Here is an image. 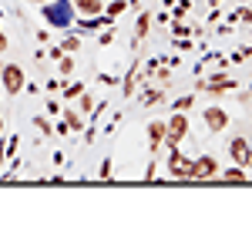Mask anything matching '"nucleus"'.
I'll return each instance as SVG.
<instances>
[{"mask_svg": "<svg viewBox=\"0 0 252 235\" xmlns=\"http://www.w3.org/2000/svg\"><path fill=\"white\" fill-rule=\"evenodd\" d=\"M0 135H3V118H0Z\"/></svg>", "mask_w": 252, "mask_h": 235, "instance_id": "f3484780", "label": "nucleus"}, {"mask_svg": "<svg viewBox=\"0 0 252 235\" xmlns=\"http://www.w3.org/2000/svg\"><path fill=\"white\" fill-rule=\"evenodd\" d=\"M74 3H78L81 14H88V17H94L97 10H101V0H74Z\"/></svg>", "mask_w": 252, "mask_h": 235, "instance_id": "6e6552de", "label": "nucleus"}, {"mask_svg": "<svg viewBox=\"0 0 252 235\" xmlns=\"http://www.w3.org/2000/svg\"><path fill=\"white\" fill-rule=\"evenodd\" d=\"M189 135V121H185V115H175L172 121H168V128H165V138H168V145H178L182 138Z\"/></svg>", "mask_w": 252, "mask_h": 235, "instance_id": "7ed1b4c3", "label": "nucleus"}, {"mask_svg": "<svg viewBox=\"0 0 252 235\" xmlns=\"http://www.w3.org/2000/svg\"><path fill=\"white\" fill-rule=\"evenodd\" d=\"M246 165H249V168H252V148H249V158H246Z\"/></svg>", "mask_w": 252, "mask_h": 235, "instance_id": "2eb2a0df", "label": "nucleus"}, {"mask_svg": "<svg viewBox=\"0 0 252 235\" xmlns=\"http://www.w3.org/2000/svg\"><path fill=\"white\" fill-rule=\"evenodd\" d=\"M229 155H232L239 165H246V158H249V145H246V138H235L232 145H229Z\"/></svg>", "mask_w": 252, "mask_h": 235, "instance_id": "423d86ee", "label": "nucleus"}, {"mask_svg": "<svg viewBox=\"0 0 252 235\" xmlns=\"http://www.w3.org/2000/svg\"><path fill=\"white\" fill-rule=\"evenodd\" d=\"M215 172H219V161L215 158H195L192 172H189V181H209Z\"/></svg>", "mask_w": 252, "mask_h": 235, "instance_id": "f257e3e1", "label": "nucleus"}, {"mask_svg": "<svg viewBox=\"0 0 252 235\" xmlns=\"http://www.w3.org/2000/svg\"><path fill=\"white\" fill-rule=\"evenodd\" d=\"M168 172H172L175 178H189V172H192V158L172 151V158H168Z\"/></svg>", "mask_w": 252, "mask_h": 235, "instance_id": "20e7f679", "label": "nucleus"}, {"mask_svg": "<svg viewBox=\"0 0 252 235\" xmlns=\"http://www.w3.org/2000/svg\"><path fill=\"white\" fill-rule=\"evenodd\" d=\"M148 138H152V151H155L158 145L165 141V121H152L148 124Z\"/></svg>", "mask_w": 252, "mask_h": 235, "instance_id": "0eeeda50", "label": "nucleus"}, {"mask_svg": "<svg viewBox=\"0 0 252 235\" xmlns=\"http://www.w3.org/2000/svg\"><path fill=\"white\" fill-rule=\"evenodd\" d=\"M222 178H225V181H242L246 172H242V168H232V172H222Z\"/></svg>", "mask_w": 252, "mask_h": 235, "instance_id": "9d476101", "label": "nucleus"}, {"mask_svg": "<svg viewBox=\"0 0 252 235\" xmlns=\"http://www.w3.org/2000/svg\"><path fill=\"white\" fill-rule=\"evenodd\" d=\"M121 10H125V3H121V0H115V3L108 7V14H121Z\"/></svg>", "mask_w": 252, "mask_h": 235, "instance_id": "4468645a", "label": "nucleus"}, {"mask_svg": "<svg viewBox=\"0 0 252 235\" xmlns=\"http://www.w3.org/2000/svg\"><path fill=\"white\" fill-rule=\"evenodd\" d=\"M148 24H152V17L145 14V17L138 20V37H145V34H148Z\"/></svg>", "mask_w": 252, "mask_h": 235, "instance_id": "9b49d317", "label": "nucleus"}, {"mask_svg": "<svg viewBox=\"0 0 252 235\" xmlns=\"http://www.w3.org/2000/svg\"><path fill=\"white\" fill-rule=\"evenodd\" d=\"M0 34H3V30H0Z\"/></svg>", "mask_w": 252, "mask_h": 235, "instance_id": "a211bd4d", "label": "nucleus"}, {"mask_svg": "<svg viewBox=\"0 0 252 235\" xmlns=\"http://www.w3.org/2000/svg\"><path fill=\"white\" fill-rule=\"evenodd\" d=\"M205 88H209V91H225V88H232V81H229V78H222V81H209Z\"/></svg>", "mask_w": 252, "mask_h": 235, "instance_id": "1a4fd4ad", "label": "nucleus"}, {"mask_svg": "<svg viewBox=\"0 0 252 235\" xmlns=\"http://www.w3.org/2000/svg\"><path fill=\"white\" fill-rule=\"evenodd\" d=\"M192 104H195L192 98H178V101H175V108H178V111H189V108H192Z\"/></svg>", "mask_w": 252, "mask_h": 235, "instance_id": "f8f14e48", "label": "nucleus"}, {"mask_svg": "<svg viewBox=\"0 0 252 235\" xmlns=\"http://www.w3.org/2000/svg\"><path fill=\"white\" fill-rule=\"evenodd\" d=\"M205 124H209V131H222V128L229 124V118H225L222 108H209V111H205Z\"/></svg>", "mask_w": 252, "mask_h": 235, "instance_id": "39448f33", "label": "nucleus"}, {"mask_svg": "<svg viewBox=\"0 0 252 235\" xmlns=\"http://www.w3.org/2000/svg\"><path fill=\"white\" fill-rule=\"evenodd\" d=\"M71 67H74V60H71V58H61V74H71Z\"/></svg>", "mask_w": 252, "mask_h": 235, "instance_id": "ddd939ff", "label": "nucleus"}, {"mask_svg": "<svg viewBox=\"0 0 252 235\" xmlns=\"http://www.w3.org/2000/svg\"><path fill=\"white\" fill-rule=\"evenodd\" d=\"M0 78H3V91H7V94H17L20 88H24V71H20L17 64L0 67Z\"/></svg>", "mask_w": 252, "mask_h": 235, "instance_id": "f03ea898", "label": "nucleus"}, {"mask_svg": "<svg viewBox=\"0 0 252 235\" xmlns=\"http://www.w3.org/2000/svg\"><path fill=\"white\" fill-rule=\"evenodd\" d=\"M0 168H3V148H0Z\"/></svg>", "mask_w": 252, "mask_h": 235, "instance_id": "dca6fc26", "label": "nucleus"}]
</instances>
